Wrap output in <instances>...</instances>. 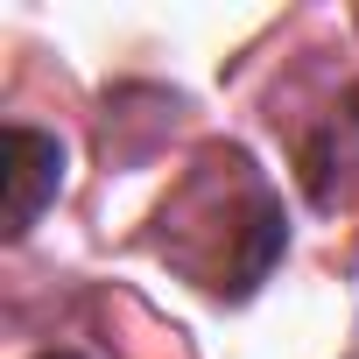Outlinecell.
Instances as JSON below:
<instances>
[{
  "mask_svg": "<svg viewBox=\"0 0 359 359\" xmlns=\"http://www.w3.org/2000/svg\"><path fill=\"white\" fill-rule=\"evenodd\" d=\"M0 184H8V205H0V233L22 240L43 205L64 191V148L43 127H8V162H0Z\"/></svg>",
  "mask_w": 359,
  "mask_h": 359,
  "instance_id": "1",
  "label": "cell"
},
{
  "mask_svg": "<svg viewBox=\"0 0 359 359\" xmlns=\"http://www.w3.org/2000/svg\"><path fill=\"white\" fill-rule=\"evenodd\" d=\"M303 184H310L317 205L359 198V85L338 99V120L303 148Z\"/></svg>",
  "mask_w": 359,
  "mask_h": 359,
  "instance_id": "2",
  "label": "cell"
},
{
  "mask_svg": "<svg viewBox=\"0 0 359 359\" xmlns=\"http://www.w3.org/2000/svg\"><path fill=\"white\" fill-rule=\"evenodd\" d=\"M36 359H78V352H36Z\"/></svg>",
  "mask_w": 359,
  "mask_h": 359,
  "instance_id": "3",
  "label": "cell"
}]
</instances>
